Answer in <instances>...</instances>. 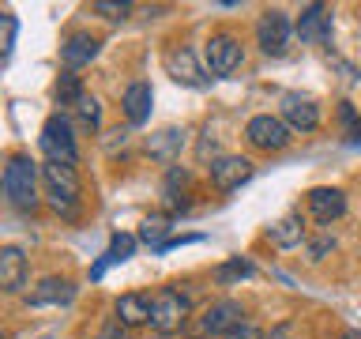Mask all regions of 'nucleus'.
Wrapping results in <instances>:
<instances>
[{
    "label": "nucleus",
    "mask_w": 361,
    "mask_h": 339,
    "mask_svg": "<svg viewBox=\"0 0 361 339\" xmlns=\"http://www.w3.org/2000/svg\"><path fill=\"white\" fill-rule=\"evenodd\" d=\"M343 211H346V196L338 189H312L309 192V215L316 222H335V219H343Z\"/></svg>",
    "instance_id": "2eb2a0df"
},
{
    "label": "nucleus",
    "mask_w": 361,
    "mask_h": 339,
    "mask_svg": "<svg viewBox=\"0 0 361 339\" xmlns=\"http://www.w3.org/2000/svg\"><path fill=\"white\" fill-rule=\"evenodd\" d=\"M0 23H4V53L11 49V38H16V19L11 16H0Z\"/></svg>",
    "instance_id": "7c9ffc66"
},
{
    "label": "nucleus",
    "mask_w": 361,
    "mask_h": 339,
    "mask_svg": "<svg viewBox=\"0 0 361 339\" xmlns=\"http://www.w3.org/2000/svg\"><path fill=\"white\" fill-rule=\"evenodd\" d=\"M166 72L173 76L177 83H185V87H203L207 83V76H203L196 53H192L188 45H169L166 49Z\"/></svg>",
    "instance_id": "9d476101"
},
{
    "label": "nucleus",
    "mask_w": 361,
    "mask_h": 339,
    "mask_svg": "<svg viewBox=\"0 0 361 339\" xmlns=\"http://www.w3.org/2000/svg\"><path fill=\"white\" fill-rule=\"evenodd\" d=\"M241 305H237V302H230V298H226V302H214V305H207V309H203L200 316H196V321H192V335H196V339H207V335H226V332H233V328L237 324H245L241 321Z\"/></svg>",
    "instance_id": "39448f33"
},
{
    "label": "nucleus",
    "mask_w": 361,
    "mask_h": 339,
    "mask_svg": "<svg viewBox=\"0 0 361 339\" xmlns=\"http://www.w3.org/2000/svg\"><path fill=\"white\" fill-rule=\"evenodd\" d=\"M331 249H335L331 237H320V242H312V245H309V253H312V260H324L327 253H331Z\"/></svg>",
    "instance_id": "c756f323"
},
{
    "label": "nucleus",
    "mask_w": 361,
    "mask_h": 339,
    "mask_svg": "<svg viewBox=\"0 0 361 339\" xmlns=\"http://www.w3.org/2000/svg\"><path fill=\"white\" fill-rule=\"evenodd\" d=\"M151 102H154L151 83H143V79L128 83V90H124V98H121V106H124V117H128V124H143L147 117H151Z\"/></svg>",
    "instance_id": "dca6fc26"
},
{
    "label": "nucleus",
    "mask_w": 361,
    "mask_h": 339,
    "mask_svg": "<svg viewBox=\"0 0 361 339\" xmlns=\"http://www.w3.org/2000/svg\"><path fill=\"white\" fill-rule=\"evenodd\" d=\"M267 242L279 245V249L301 245V242H305V222H301V215H282V219L267 230Z\"/></svg>",
    "instance_id": "aec40b11"
},
{
    "label": "nucleus",
    "mask_w": 361,
    "mask_h": 339,
    "mask_svg": "<svg viewBox=\"0 0 361 339\" xmlns=\"http://www.w3.org/2000/svg\"><path fill=\"white\" fill-rule=\"evenodd\" d=\"M282 121L293 132H312L320 129V106L309 95H282Z\"/></svg>",
    "instance_id": "f8f14e48"
},
{
    "label": "nucleus",
    "mask_w": 361,
    "mask_h": 339,
    "mask_svg": "<svg viewBox=\"0 0 361 339\" xmlns=\"http://www.w3.org/2000/svg\"><path fill=\"white\" fill-rule=\"evenodd\" d=\"M188 298L180 290L173 287H162L151 298V328L154 332H177L180 324H185V316H188Z\"/></svg>",
    "instance_id": "423d86ee"
},
{
    "label": "nucleus",
    "mask_w": 361,
    "mask_h": 339,
    "mask_svg": "<svg viewBox=\"0 0 361 339\" xmlns=\"http://www.w3.org/2000/svg\"><path fill=\"white\" fill-rule=\"evenodd\" d=\"M248 177H252V162L241 158V155H222V158H214V162H211V185L219 192L241 189Z\"/></svg>",
    "instance_id": "1a4fd4ad"
},
{
    "label": "nucleus",
    "mask_w": 361,
    "mask_h": 339,
    "mask_svg": "<svg viewBox=\"0 0 361 339\" xmlns=\"http://www.w3.org/2000/svg\"><path fill=\"white\" fill-rule=\"evenodd\" d=\"M0 287H4V294H19L27 287V256L16 245L0 249Z\"/></svg>",
    "instance_id": "4468645a"
},
{
    "label": "nucleus",
    "mask_w": 361,
    "mask_h": 339,
    "mask_svg": "<svg viewBox=\"0 0 361 339\" xmlns=\"http://www.w3.org/2000/svg\"><path fill=\"white\" fill-rule=\"evenodd\" d=\"M343 339H361V332H346Z\"/></svg>",
    "instance_id": "2f4dec72"
},
{
    "label": "nucleus",
    "mask_w": 361,
    "mask_h": 339,
    "mask_svg": "<svg viewBox=\"0 0 361 339\" xmlns=\"http://www.w3.org/2000/svg\"><path fill=\"white\" fill-rule=\"evenodd\" d=\"M72 298H75L72 279H61V275L42 279L38 287L27 294V302H30V305H64V302H72Z\"/></svg>",
    "instance_id": "f3484780"
},
{
    "label": "nucleus",
    "mask_w": 361,
    "mask_h": 339,
    "mask_svg": "<svg viewBox=\"0 0 361 339\" xmlns=\"http://www.w3.org/2000/svg\"><path fill=\"white\" fill-rule=\"evenodd\" d=\"M42 181H45V192H49V208L64 219H75L79 211V177H75V166H61V162H45L42 166Z\"/></svg>",
    "instance_id": "f03ea898"
},
{
    "label": "nucleus",
    "mask_w": 361,
    "mask_h": 339,
    "mask_svg": "<svg viewBox=\"0 0 361 339\" xmlns=\"http://www.w3.org/2000/svg\"><path fill=\"white\" fill-rule=\"evenodd\" d=\"M98 339H124V324L117 321V316H109V321L102 324V332H98Z\"/></svg>",
    "instance_id": "c85d7f7f"
},
{
    "label": "nucleus",
    "mask_w": 361,
    "mask_h": 339,
    "mask_svg": "<svg viewBox=\"0 0 361 339\" xmlns=\"http://www.w3.org/2000/svg\"><path fill=\"white\" fill-rule=\"evenodd\" d=\"M180 147H185V129H177V124L147 136V155L158 158V162H173V158L180 155Z\"/></svg>",
    "instance_id": "a211bd4d"
},
{
    "label": "nucleus",
    "mask_w": 361,
    "mask_h": 339,
    "mask_svg": "<svg viewBox=\"0 0 361 339\" xmlns=\"http://www.w3.org/2000/svg\"><path fill=\"white\" fill-rule=\"evenodd\" d=\"M203 61H207L211 76H230V72L241 68L245 49H241V42H237L233 34H214V38L207 42V49H203Z\"/></svg>",
    "instance_id": "6e6552de"
},
{
    "label": "nucleus",
    "mask_w": 361,
    "mask_h": 339,
    "mask_svg": "<svg viewBox=\"0 0 361 339\" xmlns=\"http://www.w3.org/2000/svg\"><path fill=\"white\" fill-rule=\"evenodd\" d=\"M166 230H169V219H166V215H151V219H143V226H140V242L162 249V245H166V242H162Z\"/></svg>",
    "instance_id": "b1692460"
},
{
    "label": "nucleus",
    "mask_w": 361,
    "mask_h": 339,
    "mask_svg": "<svg viewBox=\"0 0 361 339\" xmlns=\"http://www.w3.org/2000/svg\"><path fill=\"white\" fill-rule=\"evenodd\" d=\"M222 339H264V332H259L256 324H237L233 332H226Z\"/></svg>",
    "instance_id": "cd10ccee"
},
{
    "label": "nucleus",
    "mask_w": 361,
    "mask_h": 339,
    "mask_svg": "<svg viewBox=\"0 0 361 339\" xmlns=\"http://www.w3.org/2000/svg\"><path fill=\"white\" fill-rule=\"evenodd\" d=\"M4 196L16 211L38 208V166L27 155H11L4 166Z\"/></svg>",
    "instance_id": "f257e3e1"
},
{
    "label": "nucleus",
    "mask_w": 361,
    "mask_h": 339,
    "mask_svg": "<svg viewBox=\"0 0 361 339\" xmlns=\"http://www.w3.org/2000/svg\"><path fill=\"white\" fill-rule=\"evenodd\" d=\"M53 95H56V102H61L64 109H75V106H79V98H83L87 90H83V79H79L75 72H64L61 79H56Z\"/></svg>",
    "instance_id": "412c9836"
},
{
    "label": "nucleus",
    "mask_w": 361,
    "mask_h": 339,
    "mask_svg": "<svg viewBox=\"0 0 361 339\" xmlns=\"http://www.w3.org/2000/svg\"><path fill=\"white\" fill-rule=\"evenodd\" d=\"M338 121L346 129V140H361V121H357L354 102H338Z\"/></svg>",
    "instance_id": "a878e982"
},
{
    "label": "nucleus",
    "mask_w": 361,
    "mask_h": 339,
    "mask_svg": "<svg viewBox=\"0 0 361 339\" xmlns=\"http://www.w3.org/2000/svg\"><path fill=\"white\" fill-rule=\"evenodd\" d=\"M113 313H117V321L124 328L151 324V298H143V294H121L117 305H113Z\"/></svg>",
    "instance_id": "6ab92c4d"
},
{
    "label": "nucleus",
    "mask_w": 361,
    "mask_h": 339,
    "mask_svg": "<svg viewBox=\"0 0 361 339\" xmlns=\"http://www.w3.org/2000/svg\"><path fill=\"white\" fill-rule=\"evenodd\" d=\"M94 56H98V38L87 34V30H75V34H68V38L61 42V64L68 68V72L90 64Z\"/></svg>",
    "instance_id": "ddd939ff"
},
{
    "label": "nucleus",
    "mask_w": 361,
    "mask_h": 339,
    "mask_svg": "<svg viewBox=\"0 0 361 339\" xmlns=\"http://www.w3.org/2000/svg\"><path fill=\"white\" fill-rule=\"evenodd\" d=\"M72 113H75L79 129H87V132H94L98 124H102V106H98V98H94V95H83V98H79V106H75Z\"/></svg>",
    "instance_id": "5701e85b"
},
{
    "label": "nucleus",
    "mask_w": 361,
    "mask_h": 339,
    "mask_svg": "<svg viewBox=\"0 0 361 339\" xmlns=\"http://www.w3.org/2000/svg\"><path fill=\"white\" fill-rule=\"evenodd\" d=\"M293 34H298V27L290 23L286 11H279V8H271L259 16L256 23V42H259V49H264L267 56H282L290 49V42H293Z\"/></svg>",
    "instance_id": "20e7f679"
},
{
    "label": "nucleus",
    "mask_w": 361,
    "mask_h": 339,
    "mask_svg": "<svg viewBox=\"0 0 361 339\" xmlns=\"http://www.w3.org/2000/svg\"><path fill=\"white\" fill-rule=\"evenodd\" d=\"M90 8H94V16H102V19H124L132 11V4H124V0H121V4H117V0H94Z\"/></svg>",
    "instance_id": "bb28decb"
},
{
    "label": "nucleus",
    "mask_w": 361,
    "mask_h": 339,
    "mask_svg": "<svg viewBox=\"0 0 361 339\" xmlns=\"http://www.w3.org/2000/svg\"><path fill=\"white\" fill-rule=\"evenodd\" d=\"M132 253H135V237H132V234H113L106 260H113V264H121V260H128Z\"/></svg>",
    "instance_id": "393cba45"
},
{
    "label": "nucleus",
    "mask_w": 361,
    "mask_h": 339,
    "mask_svg": "<svg viewBox=\"0 0 361 339\" xmlns=\"http://www.w3.org/2000/svg\"><path fill=\"white\" fill-rule=\"evenodd\" d=\"M293 27H298V38L305 45H324V42H331V11L324 4H309V8H301Z\"/></svg>",
    "instance_id": "9b49d317"
},
{
    "label": "nucleus",
    "mask_w": 361,
    "mask_h": 339,
    "mask_svg": "<svg viewBox=\"0 0 361 339\" xmlns=\"http://www.w3.org/2000/svg\"><path fill=\"white\" fill-rule=\"evenodd\" d=\"M252 260H248V256H233V260H226V264H219V268H214V279H219V282H241V279H248V275H252Z\"/></svg>",
    "instance_id": "4be33fe9"
},
{
    "label": "nucleus",
    "mask_w": 361,
    "mask_h": 339,
    "mask_svg": "<svg viewBox=\"0 0 361 339\" xmlns=\"http://www.w3.org/2000/svg\"><path fill=\"white\" fill-rule=\"evenodd\" d=\"M245 140L252 143L256 151H286L290 147V124L282 117H271V113H256V117L245 124Z\"/></svg>",
    "instance_id": "0eeeda50"
},
{
    "label": "nucleus",
    "mask_w": 361,
    "mask_h": 339,
    "mask_svg": "<svg viewBox=\"0 0 361 339\" xmlns=\"http://www.w3.org/2000/svg\"><path fill=\"white\" fill-rule=\"evenodd\" d=\"M42 151H45V162H61V166L79 162V147H75L72 124H68L61 113L42 124Z\"/></svg>",
    "instance_id": "7ed1b4c3"
}]
</instances>
